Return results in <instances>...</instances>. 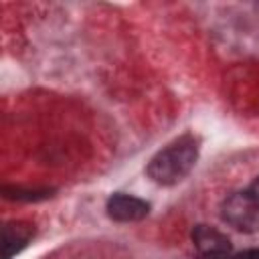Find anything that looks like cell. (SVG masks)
Masks as SVG:
<instances>
[{
    "mask_svg": "<svg viewBox=\"0 0 259 259\" xmlns=\"http://www.w3.org/2000/svg\"><path fill=\"white\" fill-rule=\"evenodd\" d=\"M198 160V140L192 134H184L164 150H160L148 164V176L162 186H172L188 176Z\"/></svg>",
    "mask_w": 259,
    "mask_h": 259,
    "instance_id": "6da1fadb",
    "label": "cell"
},
{
    "mask_svg": "<svg viewBox=\"0 0 259 259\" xmlns=\"http://www.w3.org/2000/svg\"><path fill=\"white\" fill-rule=\"evenodd\" d=\"M223 219L243 233H257L259 231V198L249 192H235L231 194L223 206Z\"/></svg>",
    "mask_w": 259,
    "mask_h": 259,
    "instance_id": "7a4b0ae2",
    "label": "cell"
},
{
    "mask_svg": "<svg viewBox=\"0 0 259 259\" xmlns=\"http://www.w3.org/2000/svg\"><path fill=\"white\" fill-rule=\"evenodd\" d=\"M192 241H194V247L200 251V255L208 259H223L231 251L229 237L208 225H196L192 231Z\"/></svg>",
    "mask_w": 259,
    "mask_h": 259,
    "instance_id": "3957f363",
    "label": "cell"
},
{
    "mask_svg": "<svg viewBox=\"0 0 259 259\" xmlns=\"http://www.w3.org/2000/svg\"><path fill=\"white\" fill-rule=\"evenodd\" d=\"M150 212V204L138 196H130V194H113L107 200V214L113 221L119 223H132V221H142L144 217H148Z\"/></svg>",
    "mask_w": 259,
    "mask_h": 259,
    "instance_id": "277c9868",
    "label": "cell"
},
{
    "mask_svg": "<svg viewBox=\"0 0 259 259\" xmlns=\"http://www.w3.org/2000/svg\"><path fill=\"white\" fill-rule=\"evenodd\" d=\"M34 237V227L26 221H10L2 227V259L22 251Z\"/></svg>",
    "mask_w": 259,
    "mask_h": 259,
    "instance_id": "5b68a950",
    "label": "cell"
},
{
    "mask_svg": "<svg viewBox=\"0 0 259 259\" xmlns=\"http://www.w3.org/2000/svg\"><path fill=\"white\" fill-rule=\"evenodd\" d=\"M51 188H22V186H4L2 194L8 200H26V202H36L45 200L51 196Z\"/></svg>",
    "mask_w": 259,
    "mask_h": 259,
    "instance_id": "8992f818",
    "label": "cell"
},
{
    "mask_svg": "<svg viewBox=\"0 0 259 259\" xmlns=\"http://www.w3.org/2000/svg\"><path fill=\"white\" fill-rule=\"evenodd\" d=\"M235 259H259V249H249V251H243V253H239Z\"/></svg>",
    "mask_w": 259,
    "mask_h": 259,
    "instance_id": "52a82bcc",
    "label": "cell"
},
{
    "mask_svg": "<svg viewBox=\"0 0 259 259\" xmlns=\"http://www.w3.org/2000/svg\"><path fill=\"white\" fill-rule=\"evenodd\" d=\"M251 192H253V194H255V196L259 198V178H257V180L253 182V186H251Z\"/></svg>",
    "mask_w": 259,
    "mask_h": 259,
    "instance_id": "ba28073f",
    "label": "cell"
}]
</instances>
